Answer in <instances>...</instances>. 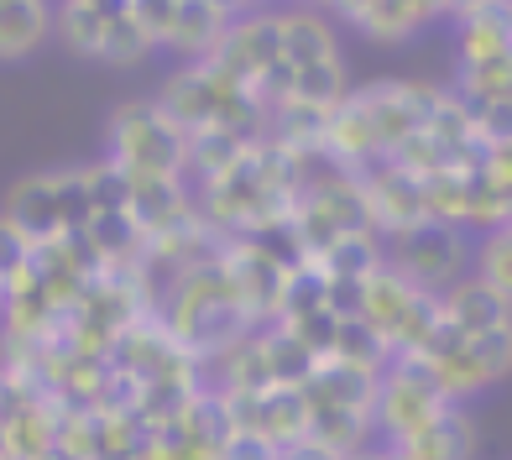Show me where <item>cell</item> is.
<instances>
[{"instance_id":"obj_1","label":"cell","mask_w":512,"mask_h":460,"mask_svg":"<svg viewBox=\"0 0 512 460\" xmlns=\"http://www.w3.org/2000/svg\"><path fill=\"white\" fill-rule=\"evenodd\" d=\"M110 142V163L126 168L131 178H183V152H189V136H183L168 115L152 100H131L110 115L105 126Z\"/></svg>"},{"instance_id":"obj_2","label":"cell","mask_w":512,"mask_h":460,"mask_svg":"<svg viewBox=\"0 0 512 460\" xmlns=\"http://www.w3.org/2000/svg\"><path fill=\"white\" fill-rule=\"evenodd\" d=\"M450 403L439 398L429 366L418 356H392L387 372L377 377V403H371V424H377L392 445L413 440L424 424H434Z\"/></svg>"},{"instance_id":"obj_3","label":"cell","mask_w":512,"mask_h":460,"mask_svg":"<svg viewBox=\"0 0 512 460\" xmlns=\"http://www.w3.org/2000/svg\"><path fill=\"white\" fill-rule=\"evenodd\" d=\"M382 251H387V267L424 293H445L455 278H465V262H471V241L455 225H439V220L403 230Z\"/></svg>"},{"instance_id":"obj_4","label":"cell","mask_w":512,"mask_h":460,"mask_svg":"<svg viewBox=\"0 0 512 460\" xmlns=\"http://www.w3.org/2000/svg\"><path fill=\"white\" fill-rule=\"evenodd\" d=\"M236 16L241 11L220 6V0H173V21H168L162 48L178 53L183 63H209L220 53V42H225V32H230Z\"/></svg>"},{"instance_id":"obj_5","label":"cell","mask_w":512,"mask_h":460,"mask_svg":"<svg viewBox=\"0 0 512 460\" xmlns=\"http://www.w3.org/2000/svg\"><path fill=\"white\" fill-rule=\"evenodd\" d=\"M335 16L351 21L366 42L398 48V42H413L429 21L445 16V6H424V0H356V6H340Z\"/></svg>"},{"instance_id":"obj_6","label":"cell","mask_w":512,"mask_h":460,"mask_svg":"<svg viewBox=\"0 0 512 460\" xmlns=\"http://www.w3.org/2000/svg\"><path fill=\"white\" fill-rule=\"evenodd\" d=\"M439 314H445L465 340L512 330V298L497 293V288H486L481 278H455L445 293H439Z\"/></svg>"},{"instance_id":"obj_7","label":"cell","mask_w":512,"mask_h":460,"mask_svg":"<svg viewBox=\"0 0 512 460\" xmlns=\"http://www.w3.org/2000/svg\"><path fill=\"white\" fill-rule=\"evenodd\" d=\"M455 58L460 68H492L507 63V6H455Z\"/></svg>"},{"instance_id":"obj_8","label":"cell","mask_w":512,"mask_h":460,"mask_svg":"<svg viewBox=\"0 0 512 460\" xmlns=\"http://www.w3.org/2000/svg\"><path fill=\"white\" fill-rule=\"evenodd\" d=\"M277 32H283V63L288 68H309V63H335L340 58L330 11H314V6L277 11Z\"/></svg>"},{"instance_id":"obj_9","label":"cell","mask_w":512,"mask_h":460,"mask_svg":"<svg viewBox=\"0 0 512 460\" xmlns=\"http://www.w3.org/2000/svg\"><path fill=\"white\" fill-rule=\"evenodd\" d=\"M0 220H11V225L21 230V236L32 241V246L58 241L63 230H58V210H53V178H48V173H32V178L11 183V194H6V210H0Z\"/></svg>"},{"instance_id":"obj_10","label":"cell","mask_w":512,"mask_h":460,"mask_svg":"<svg viewBox=\"0 0 512 460\" xmlns=\"http://www.w3.org/2000/svg\"><path fill=\"white\" fill-rule=\"evenodd\" d=\"M53 37V6L42 0H0V63L32 58Z\"/></svg>"},{"instance_id":"obj_11","label":"cell","mask_w":512,"mask_h":460,"mask_svg":"<svg viewBox=\"0 0 512 460\" xmlns=\"http://www.w3.org/2000/svg\"><path fill=\"white\" fill-rule=\"evenodd\" d=\"M392 450H398L403 460H471L476 429H471V419H465V408H445L434 424H424L413 440L392 445Z\"/></svg>"},{"instance_id":"obj_12","label":"cell","mask_w":512,"mask_h":460,"mask_svg":"<svg viewBox=\"0 0 512 460\" xmlns=\"http://www.w3.org/2000/svg\"><path fill=\"white\" fill-rule=\"evenodd\" d=\"M53 37H58L74 58H95V63H100L105 0H68V6H53Z\"/></svg>"},{"instance_id":"obj_13","label":"cell","mask_w":512,"mask_h":460,"mask_svg":"<svg viewBox=\"0 0 512 460\" xmlns=\"http://www.w3.org/2000/svg\"><path fill=\"white\" fill-rule=\"evenodd\" d=\"M142 58H152V48H147L142 27L131 21V0H115V6H105L100 63H110V68H131V63H142Z\"/></svg>"},{"instance_id":"obj_14","label":"cell","mask_w":512,"mask_h":460,"mask_svg":"<svg viewBox=\"0 0 512 460\" xmlns=\"http://www.w3.org/2000/svg\"><path fill=\"white\" fill-rule=\"evenodd\" d=\"M79 173H84V194H89V210H95V215L126 210V204H131V173L115 168L110 157H100V163H89Z\"/></svg>"},{"instance_id":"obj_15","label":"cell","mask_w":512,"mask_h":460,"mask_svg":"<svg viewBox=\"0 0 512 460\" xmlns=\"http://www.w3.org/2000/svg\"><path fill=\"white\" fill-rule=\"evenodd\" d=\"M53 178V210H58V230L63 236H79V230L89 225V194H84V173L79 168H58L48 173Z\"/></svg>"},{"instance_id":"obj_16","label":"cell","mask_w":512,"mask_h":460,"mask_svg":"<svg viewBox=\"0 0 512 460\" xmlns=\"http://www.w3.org/2000/svg\"><path fill=\"white\" fill-rule=\"evenodd\" d=\"M471 262H476L471 278H481L486 288H497V293H512V236H507V230L481 236L471 246Z\"/></svg>"},{"instance_id":"obj_17","label":"cell","mask_w":512,"mask_h":460,"mask_svg":"<svg viewBox=\"0 0 512 460\" xmlns=\"http://www.w3.org/2000/svg\"><path fill=\"white\" fill-rule=\"evenodd\" d=\"M131 21L142 27L147 48L157 53L162 37H168V21H173V0H131Z\"/></svg>"},{"instance_id":"obj_18","label":"cell","mask_w":512,"mask_h":460,"mask_svg":"<svg viewBox=\"0 0 512 460\" xmlns=\"http://www.w3.org/2000/svg\"><path fill=\"white\" fill-rule=\"evenodd\" d=\"M32 251H37V246H32L27 236H21V230H16L11 220H0V288H6V283L16 278V272L32 262Z\"/></svg>"},{"instance_id":"obj_19","label":"cell","mask_w":512,"mask_h":460,"mask_svg":"<svg viewBox=\"0 0 512 460\" xmlns=\"http://www.w3.org/2000/svg\"><path fill=\"white\" fill-rule=\"evenodd\" d=\"M0 293H6V288H0Z\"/></svg>"}]
</instances>
